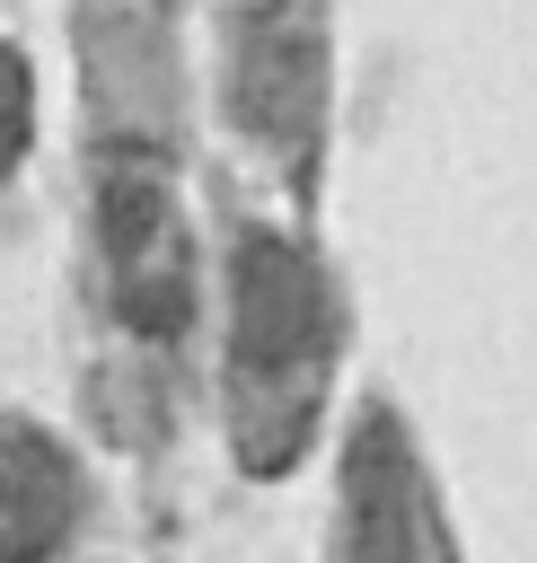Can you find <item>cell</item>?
I'll list each match as a JSON object with an SVG mask.
<instances>
[{
	"label": "cell",
	"mask_w": 537,
	"mask_h": 563,
	"mask_svg": "<svg viewBox=\"0 0 537 563\" xmlns=\"http://www.w3.org/2000/svg\"><path fill=\"white\" fill-rule=\"evenodd\" d=\"M238 352L246 369H299L326 352V282L282 238L238 246Z\"/></svg>",
	"instance_id": "1"
},
{
	"label": "cell",
	"mask_w": 537,
	"mask_h": 563,
	"mask_svg": "<svg viewBox=\"0 0 537 563\" xmlns=\"http://www.w3.org/2000/svg\"><path fill=\"white\" fill-rule=\"evenodd\" d=\"M352 510H361V554L370 563H440V537L423 528V484L405 466V440L387 413L361 422L352 440Z\"/></svg>",
	"instance_id": "2"
},
{
	"label": "cell",
	"mask_w": 537,
	"mask_h": 563,
	"mask_svg": "<svg viewBox=\"0 0 537 563\" xmlns=\"http://www.w3.org/2000/svg\"><path fill=\"white\" fill-rule=\"evenodd\" d=\"M70 510H79L70 457L35 431H0V545L9 554H53Z\"/></svg>",
	"instance_id": "3"
},
{
	"label": "cell",
	"mask_w": 537,
	"mask_h": 563,
	"mask_svg": "<svg viewBox=\"0 0 537 563\" xmlns=\"http://www.w3.org/2000/svg\"><path fill=\"white\" fill-rule=\"evenodd\" d=\"M18 141H26V70L18 53H0V167L18 158Z\"/></svg>",
	"instance_id": "4"
}]
</instances>
